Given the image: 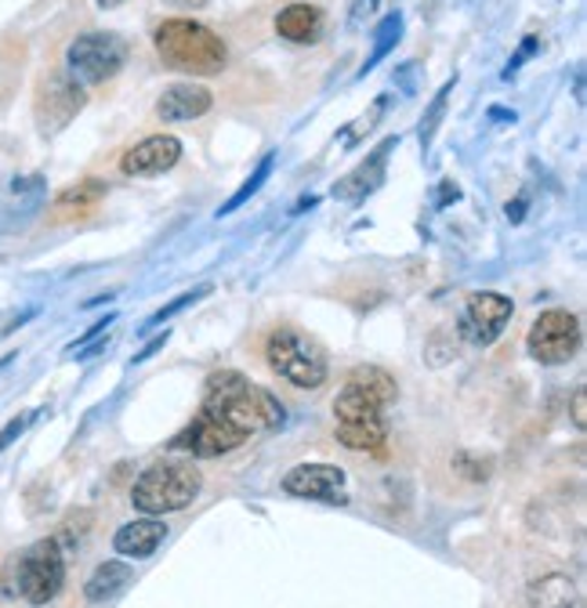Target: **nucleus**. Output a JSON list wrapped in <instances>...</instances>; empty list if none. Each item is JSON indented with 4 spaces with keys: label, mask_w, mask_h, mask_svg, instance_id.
I'll return each mask as SVG.
<instances>
[{
    "label": "nucleus",
    "mask_w": 587,
    "mask_h": 608,
    "mask_svg": "<svg viewBox=\"0 0 587 608\" xmlns=\"http://www.w3.org/2000/svg\"><path fill=\"white\" fill-rule=\"evenodd\" d=\"M284 421L287 410L273 391L251 385L237 369H218L204 385V405H199L196 421L171 438V449L196 460L226 457L251 443L254 435L284 427Z\"/></svg>",
    "instance_id": "nucleus-1"
},
{
    "label": "nucleus",
    "mask_w": 587,
    "mask_h": 608,
    "mask_svg": "<svg viewBox=\"0 0 587 608\" xmlns=\"http://www.w3.org/2000/svg\"><path fill=\"white\" fill-rule=\"evenodd\" d=\"M157 44L160 58L171 69H182V73H196V77H215L226 69V41L218 37L215 30L199 26L193 19H168L157 26Z\"/></svg>",
    "instance_id": "nucleus-2"
},
{
    "label": "nucleus",
    "mask_w": 587,
    "mask_h": 608,
    "mask_svg": "<svg viewBox=\"0 0 587 608\" xmlns=\"http://www.w3.org/2000/svg\"><path fill=\"white\" fill-rule=\"evenodd\" d=\"M199 489H204V474L196 471V463L160 460L138 474V482L131 485V504L149 518L179 515V511L193 507Z\"/></svg>",
    "instance_id": "nucleus-3"
},
{
    "label": "nucleus",
    "mask_w": 587,
    "mask_h": 608,
    "mask_svg": "<svg viewBox=\"0 0 587 608\" xmlns=\"http://www.w3.org/2000/svg\"><path fill=\"white\" fill-rule=\"evenodd\" d=\"M265 359L268 366L276 369L279 377L290 380L294 388H320L326 374H331V366H326V355L323 348L315 344L312 337H304L301 330L294 326H279L268 333L265 341Z\"/></svg>",
    "instance_id": "nucleus-4"
},
{
    "label": "nucleus",
    "mask_w": 587,
    "mask_h": 608,
    "mask_svg": "<svg viewBox=\"0 0 587 608\" xmlns=\"http://www.w3.org/2000/svg\"><path fill=\"white\" fill-rule=\"evenodd\" d=\"M66 587V558L55 540H41L22 551L15 565V590L30 605H48Z\"/></svg>",
    "instance_id": "nucleus-5"
},
{
    "label": "nucleus",
    "mask_w": 587,
    "mask_h": 608,
    "mask_svg": "<svg viewBox=\"0 0 587 608\" xmlns=\"http://www.w3.org/2000/svg\"><path fill=\"white\" fill-rule=\"evenodd\" d=\"M69 73L80 83H105L127 66V41L116 33H80L66 51Z\"/></svg>",
    "instance_id": "nucleus-6"
},
{
    "label": "nucleus",
    "mask_w": 587,
    "mask_h": 608,
    "mask_svg": "<svg viewBox=\"0 0 587 608\" xmlns=\"http://www.w3.org/2000/svg\"><path fill=\"white\" fill-rule=\"evenodd\" d=\"M526 352L540 366L569 363L580 352V319L573 312H562V308H551V312L537 316V323L530 326V337H526Z\"/></svg>",
    "instance_id": "nucleus-7"
},
{
    "label": "nucleus",
    "mask_w": 587,
    "mask_h": 608,
    "mask_svg": "<svg viewBox=\"0 0 587 608\" xmlns=\"http://www.w3.org/2000/svg\"><path fill=\"white\" fill-rule=\"evenodd\" d=\"M80 110H84V88H80V80L73 73L55 69V73H48L41 80L33 113H37V124H41L44 135H58L62 127L73 124V116Z\"/></svg>",
    "instance_id": "nucleus-8"
},
{
    "label": "nucleus",
    "mask_w": 587,
    "mask_h": 608,
    "mask_svg": "<svg viewBox=\"0 0 587 608\" xmlns=\"http://www.w3.org/2000/svg\"><path fill=\"white\" fill-rule=\"evenodd\" d=\"M515 312L511 297L504 294H493V290H483V294H472L464 305L461 319H457V333L468 341V344H493L500 337V330L508 326V319Z\"/></svg>",
    "instance_id": "nucleus-9"
},
{
    "label": "nucleus",
    "mask_w": 587,
    "mask_h": 608,
    "mask_svg": "<svg viewBox=\"0 0 587 608\" xmlns=\"http://www.w3.org/2000/svg\"><path fill=\"white\" fill-rule=\"evenodd\" d=\"M284 493L301 500H326V504H348V479L334 463H298L284 474Z\"/></svg>",
    "instance_id": "nucleus-10"
},
{
    "label": "nucleus",
    "mask_w": 587,
    "mask_h": 608,
    "mask_svg": "<svg viewBox=\"0 0 587 608\" xmlns=\"http://www.w3.org/2000/svg\"><path fill=\"white\" fill-rule=\"evenodd\" d=\"M179 160H182V141L174 135H157L138 141L135 149H127L120 160V171L127 177H157V174H168Z\"/></svg>",
    "instance_id": "nucleus-11"
},
{
    "label": "nucleus",
    "mask_w": 587,
    "mask_h": 608,
    "mask_svg": "<svg viewBox=\"0 0 587 608\" xmlns=\"http://www.w3.org/2000/svg\"><path fill=\"white\" fill-rule=\"evenodd\" d=\"M395 146H399V138H384L381 146L356 167V171H348L342 182L334 185V199L359 203V199H367L370 193H378L381 182H384V167H389V157H392Z\"/></svg>",
    "instance_id": "nucleus-12"
},
{
    "label": "nucleus",
    "mask_w": 587,
    "mask_h": 608,
    "mask_svg": "<svg viewBox=\"0 0 587 608\" xmlns=\"http://www.w3.org/2000/svg\"><path fill=\"white\" fill-rule=\"evenodd\" d=\"M210 105H215V94H210L204 83H171V88H163L160 102H157V116L168 124H185V121H199L204 113H210Z\"/></svg>",
    "instance_id": "nucleus-13"
},
{
    "label": "nucleus",
    "mask_w": 587,
    "mask_h": 608,
    "mask_svg": "<svg viewBox=\"0 0 587 608\" xmlns=\"http://www.w3.org/2000/svg\"><path fill=\"white\" fill-rule=\"evenodd\" d=\"M163 540H168V526L157 518H142V521H131V526L116 529L113 547H116V554H124V558H149L160 551Z\"/></svg>",
    "instance_id": "nucleus-14"
},
{
    "label": "nucleus",
    "mask_w": 587,
    "mask_h": 608,
    "mask_svg": "<svg viewBox=\"0 0 587 608\" xmlns=\"http://www.w3.org/2000/svg\"><path fill=\"white\" fill-rule=\"evenodd\" d=\"M530 608H584V598L569 576L548 572L530 583Z\"/></svg>",
    "instance_id": "nucleus-15"
},
{
    "label": "nucleus",
    "mask_w": 587,
    "mask_h": 608,
    "mask_svg": "<svg viewBox=\"0 0 587 608\" xmlns=\"http://www.w3.org/2000/svg\"><path fill=\"white\" fill-rule=\"evenodd\" d=\"M323 26V11L312 4H287L276 15V33L290 44H309Z\"/></svg>",
    "instance_id": "nucleus-16"
},
{
    "label": "nucleus",
    "mask_w": 587,
    "mask_h": 608,
    "mask_svg": "<svg viewBox=\"0 0 587 608\" xmlns=\"http://www.w3.org/2000/svg\"><path fill=\"white\" fill-rule=\"evenodd\" d=\"M131 580H135V569L131 565H124V562H102L88 576V583H84V598L91 605H102V601L116 598V594H120Z\"/></svg>",
    "instance_id": "nucleus-17"
},
{
    "label": "nucleus",
    "mask_w": 587,
    "mask_h": 608,
    "mask_svg": "<svg viewBox=\"0 0 587 608\" xmlns=\"http://www.w3.org/2000/svg\"><path fill=\"white\" fill-rule=\"evenodd\" d=\"M334 416L342 424H359V421H384V405L367 395L362 388L356 385H345L342 395L334 399Z\"/></svg>",
    "instance_id": "nucleus-18"
},
{
    "label": "nucleus",
    "mask_w": 587,
    "mask_h": 608,
    "mask_svg": "<svg viewBox=\"0 0 587 608\" xmlns=\"http://www.w3.org/2000/svg\"><path fill=\"white\" fill-rule=\"evenodd\" d=\"M337 443L352 452H381L384 443H389V421H359V424L337 421Z\"/></svg>",
    "instance_id": "nucleus-19"
},
{
    "label": "nucleus",
    "mask_w": 587,
    "mask_h": 608,
    "mask_svg": "<svg viewBox=\"0 0 587 608\" xmlns=\"http://www.w3.org/2000/svg\"><path fill=\"white\" fill-rule=\"evenodd\" d=\"M348 385L362 388L367 395H373L381 405H389V402L399 395L395 377L384 374V369H378V366H359V369H352V374H348Z\"/></svg>",
    "instance_id": "nucleus-20"
},
{
    "label": "nucleus",
    "mask_w": 587,
    "mask_h": 608,
    "mask_svg": "<svg viewBox=\"0 0 587 608\" xmlns=\"http://www.w3.org/2000/svg\"><path fill=\"white\" fill-rule=\"evenodd\" d=\"M273 163H276V157H265L262 163H257V167H254V174L246 177V182L240 185V193H237V196H229V203H226V207L218 210V218H229L232 210H240L243 203L251 199V196L257 193V188H262V185L268 182V174H273Z\"/></svg>",
    "instance_id": "nucleus-21"
},
{
    "label": "nucleus",
    "mask_w": 587,
    "mask_h": 608,
    "mask_svg": "<svg viewBox=\"0 0 587 608\" xmlns=\"http://www.w3.org/2000/svg\"><path fill=\"white\" fill-rule=\"evenodd\" d=\"M399 33H403V15H399V11H395V15L384 19L381 26H378V33H373V55L367 58V66H362V73H367V69H373L384 55L392 51L395 41H399Z\"/></svg>",
    "instance_id": "nucleus-22"
},
{
    "label": "nucleus",
    "mask_w": 587,
    "mask_h": 608,
    "mask_svg": "<svg viewBox=\"0 0 587 608\" xmlns=\"http://www.w3.org/2000/svg\"><path fill=\"white\" fill-rule=\"evenodd\" d=\"M105 182H80V185H73V188H66L62 196H58V210H91L95 207V203L105 196Z\"/></svg>",
    "instance_id": "nucleus-23"
},
{
    "label": "nucleus",
    "mask_w": 587,
    "mask_h": 608,
    "mask_svg": "<svg viewBox=\"0 0 587 608\" xmlns=\"http://www.w3.org/2000/svg\"><path fill=\"white\" fill-rule=\"evenodd\" d=\"M457 88V77L453 80H446L442 83V91L431 99V110L425 113V121H421V146H431V138H436V130H439V121H442V113H446V102H450V94Z\"/></svg>",
    "instance_id": "nucleus-24"
},
{
    "label": "nucleus",
    "mask_w": 587,
    "mask_h": 608,
    "mask_svg": "<svg viewBox=\"0 0 587 608\" xmlns=\"http://www.w3.org/2000/svg\"><path fill=\"white\" fill-rule=\"evenodd\" d=\"M210 294V286H196V290H189V294H182V297H174L171 305H163L160 312H152L149 316V323L146 326H160V323H168L171 316H179V312H185V308L189 305H196V301H204V297Z\"/></svg>",
    "instance_id": "nucleus-25"
},
{
    "label": "nucleus",
    "mask_w": 587,
    "mask_h": 608,
    "mask_svg": "<svg viewBox=\"0 0 587 608\" xmlns=\"http://www.w3.org/2000/svg\"><path fill=\"white\" fill-rule=\"evenodd\" d=\"M41 413H44V410H30V413H19L15 421H8V424H4V432H0V452H4L11 443H15V438H19L22 432H26V427H30L33 421H37Z\"/></svg>",
    "instance_id": "nucleus-26"
},
{
    "label": "nucleus",
    "mask_w": 587,
    "mask_h": 608,
    "mask_svg": "<svg viewBox=\"0 0 587 608\" xmlns=\"http://www.w3.org/2000/svg\"><path fill=\"white\" fill-rule=\"evenodd\" d=\"M457 471H461L468 482H486L490 463H472L468 460V452H461V457H457Z\"/></svg>",
    "instance_id": "nucleus-27"
},
{
    "label": "nucleus",
    "mask_w": 587,
    "mask_h": 608,
    "mask_svg": "<svg viewBox=\"0 0 587 608\" xmlns=\"http://www.w3.org/2000/svg\"><path fill=\"white\" fill-rule=\"evenodd\" d=\"M537 47H540V41H537V37H526V41H522V47H519V55H515L511 62L504 66V80H511L515 73H519V66H522L526 58H530V55L537 51Z\"/></svg>",
    "instance_id": "nucleus-28"
},
{
    "label": "nucleus",
    "mask_w": 587,
    "mask_h": 608,
    "mask_svg": "<svg viewBox=\"0 0 587 608\" xmlns=\"http://www.w3.org/2000/svg\"><path fill=\"white\" fill-rule=\"evenodd\" d=\"M113 319H116L113 312H110V316H105V319H99V323H95V326H91L88 333H80V337H77L73 344H69V348H66V352H80V348H84V344H88V341H95V337H99V333H105V330H110V326H113Z\"/></svg>",
    "instance_id": "nucleus-29"
},
{
    "label": "nucleus",
    "mask_w": 587,
    "mask_h": 608,
    "mask_svg": "<svg viewBox=\"0 0 587 608\" xmlns=\"http://www.w3.org/2000/svg\"><path fill=\"white\" fill-rule=\"evenodd\" d=\"M573 424H577L580 432L587 427V391L584 388L573 391Z\"/></svg>",
    "instance_id": "nucleus-30"
},
{
    "label": "nucleus",
    "mask_w": 587,
    "mask_h": 608,
    "mask_svg": "<svg viewBox=\"0 0 587 608\" xmlns=\"http://www.w3.org/2000/svg\"><path fill=\"white\" fill-rule=\"evenodd\" d=\"M168 341H171V333H168V330H163V333H160V337H152V341L146 344V348H142V352H135V359H131V363L138 366V363H146V359H152V355H157V352H160V348H163V344H168Z\"/></svg>",
    "instance_id": "nucleus-31"
},
{
    "label": "nucleus",
    "mask_w": 587,
    "mask_h": 608,
    "mask_svg": "<svg viewBox=\"0 0 587 608\" xmlns=\"http://www.w3.org/2000/svg\"><path fill=\"white\" fill-rule=\"evenodd\" d=\"M168 4L182 8V11H199V8H207V0H168Z\"/></svg>",
    "instance_id": "nucleus-32"
},
{
    "label": "nucleus",
    "mask_w": 587,
    "mask_h": 608,
    "mask_svg": "<svg viewBox=\"0 0 587 608\" xmlns=\"http://www.w3.org/2000/svg\"><path fill=\"white\" fill-rule=\"evenodd\" d=\"M373 8H378V0H356V19H367Z\"/></svg>",
    "instance_id": "nucleus-33"
},
{
    "label": "nucleus",
    "mask_w": 587,
    "mask_h": 608,
    "mask_svg": "<svg viewBox=\"0 0 587 608\" xmlns=\"http://www.w3.org/2000/svg\"><path fill=\"white\" fill-rule=\"evenodd\" d=\"M95 4H99V8H120L124 0H95Z\"/></svg>",
    "instance_id": "nucleus-34"
}]
</instances>
